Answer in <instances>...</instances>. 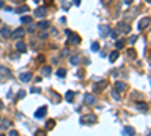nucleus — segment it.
Wrapping results in <instances>:
<instances>
[{
	"label": "nucleus",
	"instance_id": "nucleus-14",
	"mask_svg": "<svg viewBox=\"0 0 151 136\" xmlns=\"http://www.w3.org/2000/svg\"><path fill=\"white\" fill-rule=\"evenodd\" d=\"M41 73H42L44 76H50V73H52V67H42Z\"/></svg>",
	"mask_w": 151,
	"mask_h": 136
},
{
	"label": "nucleus",
	"instance_id": "nucleus-8",
	"mask_svg": "<svg viewBox=\"0 0 151 136\" xmlns=\"http://www.w3.org/2000/svg\"><path fill=\"white\" fill-rule=\"evenodd\" d=\"M74 92H72V91H68V92L65 94V98H66V101H70V103H72V101H74Z\"/></svg>",
	"mask_w": 151,
	"mask_h": 136
},
{
	"label": "nucleus",
	"instance_id": "nucleus-10",
	"mask_svg": "<svg viewBox=\"0 0 151 136\" xmlns=\"http://www.w3.org/2000/svg\"><path fill=\"white\" fill-rule=\"evenodd\" d=\"M115 89L116 91H124L125 89V83L124 82H116L115 83Z\"/></svg>",
	"mask_w": 151,
	"mask_h": 136
},
{
	"label": "nucleus",
	"instance_id": "nucleus-26",
	"mask_svg": "<svg viewBox=\"0 0 151 136\" xmlns=\"http://www.w3.org/2000/svg\"><path fill=\"white\" fill-rule=\"evenodd\" d=\"M92 50H94V52H98V50H100V44L98 42H92Z\"/></svg>",
	"mask_w": 151,
	"mask_h": 136
},
{
	"label": "nucleus",
	"instance_id": "nucleus-18",
	"mask_svg": "<svg viewBox=\"0 0 151 136\" xmlns=\"http://www.w3.org/2000/svg\"><path fill=\"white\" fill-rule=\"evenodd\" d=\"M29 11V6H20V8H17V14H21V12H27Z\"/></svg>",
	"mask_w": 151,
	"mask_h": 136
},
{
	"label": "nucleus",
	"instance_id": "nucleus-30",
	"mask_svg": "<svg viewBox=\"0 0 151 136\" xmlns=\"http://www.w3.org/2000/svg\"><path fill=\"white\" fill-rule=\"evenodd\" d=\"M24 95H26V92H24V91H20L17 97H20V98H24Z\"/></svg>",
	"mask_w": 151,
	"mask_h": 136
},
{
	"label": "nucleus",
	"instance_id": "nucleus-9",
	"mask_svg": "<svg viewBox=\"0 0 151 136\" xmlns=\"http://www.w3.org/2000/svg\"><path fill=\"white\" fill-rule=\"evenodd\" d=\"M85 98H86L88 104H94L95 103V98H94V95H91V94H85Z\"/></svg>",
	"mask_w": 151,
	"mask_h": 136
},
{
	"label": "nucleus",
	"instance_id": "nucleus-11",
	"mask_svg": "<svg viewBox=\"0 0 151 136\" xmlns=\"http://www.w3.org/2000/svg\"><path fill=\"white\" fill-rule=\"evenodd\" d=\"M15 47H17V50H20V52H26V44L23 41H18Z\"/></svg>",
	"mask_w": 151,
	"mask_h": 136
},
{
	"label": "nucleus",
	"instance_id": "nucleus-24",
	"mask_svg": "<svg viewBox=\"0 0 151 136\" xmlns=\"http://www.w3.org/2000/svg\"><path fill=\"white\" fill-rule=\"evenodd\" d=\"M38 26H39L41 29H47V27L50 26V23H48V21H41V23H39V24H38Z\"/></svg>",
	"mask_w": 151,
	"mask_h": 136
},
{
	"label": "nucleus",
	"instance_id": "nucleus-40",
	"mask_svg": "<svg viewBox=\"0 0 151 136\" xmlns=\"http://www.w3.org/2000/svg\"><path fill=\"white\" fill-rule=\"evenodd\" d=\"M20 2H23V0H20Z\"/></svg>",
	"mask_w": 151,
	"mask_h": 136
},
{
	"label": "nucleus",
	"instance_id": "nucleus-6",
	"mask_svg": "<svg viewBox=\"0 0 151 136\" xmlns=\"http://www.w3.org/2000/svg\"><path fill=\"white\" fill-rule=\"evenodd\" d=\"M30 79H32L30 73H21L20 74V80H23V82H30Z\"/></svg>",
	"mask_w": 151,
	"mask_h": 136
},
{
	"label": "nucleus",
	"instance_id": "nucleus-22",
	"mask_svg": "<svg viewBox=\"0 0 151 136\" xmlns=\"http://www.w3.org/2000/svg\"><path fill=\"white\" fill-rule=\"evenodd\" d=\"M124 133H128V135H135L136 132H135V129H133V127H125V129H124Z\"/></svg>",
	"mask_w": 151,
	"mask_h": 136
},
{
	"label": "nucleus",
	"instance_id": "nucleus-29",
	"mask_svg": "<svg viewBox=\"0 0 151 136\" xmlns=\"http://www.w3.org/2000/svg\"><path fill=\"white\" fill-rule=\"evenodd\" d=\"M53 101L54 103H59V95L58 94H53Z\"/></svg>",
	"mask_w": 151,
	"mask_h": 136
},
{
	"label": "nucleus",
	"instance_id": "nucleus-38",
	"mask_svg": "<svg viewBox=\"0 0 151 136\" xmlns=\"http://www.w3.org/2000/svg\"><path fill=\"white\" fill-rule=\"evenodd\" d=\"M147 2H151V0H147Z\"/></svg>",
	"mask_w": 151,
	"mask_h": 136
},
{
	"label": "nucleus",
	"instance_id": "nucleus-2",
	"mask_svg": "<svg viewBox=\"0 0 151 136\" xmlns=\"http://www.w3.org/2000/svg\"><path fill=\"white\" fill-rule=\"evenodd\" d=\"M150 23H151V20L148 18V17H145V18H142L141 21H139V26H138V29H139V30H144L145 27H147V26L150 24Z\"/></svg>",
	"mask_w": 151,
	"mask_h": 136
},
{
	"label": "nucleus",
	"instance_id": "nucleus-25",
	"mask_svg": "<svg viewBox=\"0 0 151 136\" xmlns=\"http://www.w3.org/2000/svg\"><path fill=\"white\" fill-rule=\"evenodd\" d=\"M127 54L130 56V58H136V52H135L133 48H128V50H127Z\"/></svg>",
	"mask_w": 151,
	"mask_h": 136
},
{
	"label": "nucleus",
	"instance_id": "nucleus-16",
	"mask_svg": "<svg viewBox=\"0 0 151 136\" xmlns=\"http://www.w3.org/2000/svg\"><path fill=\"white\" fill-rule=\"evenodd\" d=\"M119 30H122V32H130V27H128L125 23H119Z\"/></svg>",
	"mask_w": 151,
	"mask_h": 136
},
{
	"label": "nucleus",
	"instance_id": "nucleus-5",
	"mask_svg": "<svg viewBox=\"0 0 151 136\" xmlns=\"http://www.w3.org/2000/svg\"><path fill=\"white\" fill-rule=\"evenodd\" d=\"M70 39H68V42L70 44H77V42H80V36L79 35H76V33H70Z\"/></svg>",
	"mask_w": 151,
	"mask_h": 136
},
{
	"label": "nucleus",
	"instance_id": "nucleus-19",
	"mask_svg": "<svg viewBox=\"0 0 151 136\" xmlns=\"http://www.w3.org/2000/svg\"><path fill=\"white\" fill-rule=\"evenodd\" d=\"M21 23H23V24H30L32 18H30V17H21Z\"/></svg>",
	"mask_w": 151,
	"mask_h": 136
},
{
	"label": "nucleus",
	"instance_id": "nucleus-13",
	"mask_svg": "<svg viewBox=\"0 0 151 136\" xmlns=\"http://www.w3.org/2000/svg\"><path fill=\"white\" fill-rule=\"evenodd\" d=\"M54 124H56V121H54V120H48V121H47V124H46V130H52V129L54 127Z\"/></svg>",
	"mask_w": 151,
	"mask_h": 136
},
{
	"label": "nucleus",
	"instance_id": "nucleus-21",
	"mask_svg": "<svg viewBox=\"0 0 151 136\" xmlns=\"http://www.w3.org/2000/svg\"><path fill=\"white\" fill-rule=\"evenodd\" d=\"M58 76L59 77H65L66 76V70H65V68H59V70H58Z\"/></svg>",
	"mask_w": 151,
	"mask_h": 136
},
{
	"label": "nucleus",
	"instance_id": "nucleus-12",
	"mask_svg": "<svg viewBox=\"0 0 151 136\" xmlns=\"http://www.w3.org/2000/svg\"><path fill=\"white\" fill-rule=\"evenodd\" d=\"M106 85H107V82H101V83H98V85H95V88H94V91H101V89H104L106 88Z\"/></svg>",
	"mask_w": 151,
	"mask_h": 136
},
{
	"label": "nucleus",
	"instance_id": "nucleus-32",
	"mask_svg": "<svg viewBox=\"0 0 151 136\" xmlns=\"http://www.w3.org/2000/svg\"><path fill=\"white\" fill-rule=\"evenodd\" d=\"M116 36H118V32H112V38L116 39Z\"/></svg>",
	"mask_w": 151,
	"mask_h": 136
},
{
	"label": "nucleus",
	"instance_id": "nucleus-23",
	"mask_svg": "<svg viewBox=\"0 0 151 136\" xmlns=\"http://www.w3.org/2000/svg\"><path fill=\"white\" fill-rule=\"evenodd\" d=\"M138 107H139L142 112H147V109H148V106L145 104V103H138Z\"/></svg>",
	"mask_w": 151,
	"mask_h": 136
},
{
	"label": "nucleus",
	"instance_id": "nucleus-3",
	"mask_svg": "<svg viewBox=\"0 0 151 136\" xmlns=\"http://www.w3.org/2000/svg\"><path fill=\"white\" fill-rule=\"evenodd\" d=\"M46 14H47V9H46V8H36V9H35V17H38V18L46 17Z\"/></svg>",
	"mask_w": 151,
	"mask_h": 136
},
{
	"label": "nucleus",
	"instance_id": "nucleus-31",
	"mask_svg": "<svg viewBox=\"0 0 151 136\" xmlns=\"http://www.w3.org/2000/svg\"><path fill=\"white\" fill-rule=\"evenodd\" d=\"M39 91H41L39 88H33V89H30V92H39Z\"/></svg>",
	"mask_w": 151,
	"mask_h": 136
},
{
	"label": "nucleus",
	"instance_id": "nucleus-1",
	"mask_svg": "<svg viewBox=\"0 0 151 136\" xmlns=\"http://www.w3.org/2000/svg\"><path fill=\"white\" fill-rule=\"evenodd\" d=\"M95 121H97L95 115H85V116H82V120H80V122H83V124H91V122H95Z\"/></svg>",
	"mask_w": 151,
	"mask_h": 136
},
{
	"label": "nucleus",
	"instance_id": "nucleus-34",
	"mask_svg": "<svg viewBox=\"0 0 151 136\" xmlns=\"http://www.w3.org/2000/svg\"><path fill=\"white\" fill-rule=\"evenodd\" d=\"M9 135H11V136H17V135H18V133H17V132H15V130H11V133H9Z\"/></svg>",
	"mask_w": 151,
	"mask_h": 136
},
{
	"label": "nucleus",
	"instance_id": "nucleus-7",
	"mask_svg": "<svg viewBox=\"0 0 151 136\" xmlns=\"http://www.w3.org/2000/svg\"><path fill=\"white\" fill-rule=\"evenodd\" d=\"M23 33H24V30H23V29H17V30L12 33V35H11V38L18 39V38H21V36H23Z\"/></svg>",
	"mask_w": 151,
	"mask_h": 136
},
{
	"label": "nucleus",
	"instance_id": "nucleus-39",
	"mask_svg": "<svg viewBox=\"0 0 151 136\" xmlns=\"http://www.w3.org/2000/svg\"><path fill=\"white\" fill-rule=\"evenodd\" d=\"M35 2H36V3H38V0H35Z\"/></svg>",
	"mask_w": 151,
	"mask_h": 136
},
{
	"label": "nucleus",
	"instance_id": "nucleus-20",
	"mask_svg": "<svg viewBox=\"0 0 151 136\" xmlns=\"http://www.w3.org/2000/svg\"><path fill=\"white\" fill-rule=\"evenodd\" d=\"M100 32H101V35H103V36H107V33H109V27H107V26H103L101 29H100Z\"/></svg>",
	"mask_w": 151,
	"mask_h": 136
},
{
	"label": "nucleus",
	"instance_id": "nucleus-28",
	"mask_svg": "<svg viewBox=\"0 0 151 136\" xmlns=\"http://www.w3.org/2000/svg\"><path fill=\"white\" fill-rule=\"evenodd\" d=\"M124 47V42L122 41H116V48H122Z\"/></svg>",
	"mask_w": 151,
	"mask_h": 136
},
{
	"label": "nucleus",
	"instance_id": "nucleus-27",
	"mask_svg": "<svg viewBox=\"0 0 151 136\" xmlns=\"http://www.w3.org/2000/svg\"><path fill=\"white\" fill-rule=\"evenodd\" d=\"M112 97H113L115 100H119V94H118V91H116V89L113 91V92H112Z\"/></svg>",
	"mask_w": 151,
	"mask_h": 136
},
{
	"label": "nucleus",
	"instance_id": "nucleus-17",
	"mask_svg": "<svg viewBox=\"0 0 151 136\" xmlns=\"http://www.w3.org/2000/svg\"><path fill=\"white\" fill-rule=\"evenodd\" d=\"M70 62H71L72 65H77V64L80 62V59H79V56H71V58H70Z\"/></svg>",
	"mask_w": 151,
	"mask_h": 136
},
{
	"label": "nucleus",
	"instance_id": "nucleus-37",
	"mask_svg": "<svg viewBox=\"0 0 151 136\" xmlns=\"http://www.w3.org/2000/svg\"><path fill=\"white\" fill-rule=\"evenodd\" d=\"M3 6V2H2V0H0V8H2Z\"/></svg>",
	"mask_w": 151,
	"mask_h": 136
},
{
	"label": "nucleus",
	"instance_id": "nucleus-4",
	"mask_svg": "<svg viewBox=\"0 0 151 136\" xmlns=\"http://www.w3.org/2000/svg\"><path fill=\"white\" fill-rule=\"evenodd\" d=\"M46 113H47V107H46V106H42V107H39V109L35 112V116H36V118H42L44 115H46Z\"/></svg>",
	"mask_w": 151,
	"mask_h": 136
},
{
	"label": "nucleus",
	"instance_id": "nucleus-35",
	"mask_svg": "<svg viewBox=\"0 0 151 136\" xmlns=\"http://www.w3.org/2000/svg\"><path fill=\"white\" fill-rule=\"evenodd\" d=\"M131 3V0H125V5H130Z\"/></svg>",
	"mask_w": 151,
	"mask_h": 136
},
{
	"label": "nucleus",
	"instance_id": "nucleus-15",
	"mask_svg": "<svg viewBox=\"0 0 151 136\" xmlns=\"http://www.w3.org/2000/svg\"><path fill=\"white\" fill-rule=\"evenodd\" d=\"M118 56H119V53H118V52H112V53H110V56H109L110 62H115L116 59H118Z\"/></svg>",
	"mask_w": 151,
	"mask_h": 136
},
{
	"label": "nucleus",
	"instance_id": "nucleus-36",
	"mask_svg": "<svg viewBox=\"0 0 151 136\" xmlns=\"http://www.w3.org/2000/svg\"><path fill=\"white\" fill-rule=\"evenodd\" d=\"M103 2H104V3H110V2H112V0H103Z\"/></svg>",
	"mask_w": 151,
	"mask_h": 136
},
{
	"label": "nucleus",
	"instance_id": "nucleus-33",
	"mask_svg": "<svg viewBox=\"0 0 151 136\" xmlns=\"http://www.w3.org/2000/svg\"><path fill=\"white\" fill-rule=\"evenodd\" d=\"M130 42L135 44V42H136V36H131V38H130Z\"/></svg>",
	"mask_w": 151,
	"mask_h": 136
}]
</instances>
